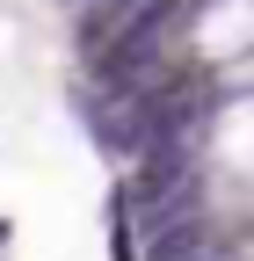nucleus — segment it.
Listing matches in <instances>:
<instances>
[{
	"label": "nucleus",
	"mask_w": 254,
	"mask_h": 261,
	"mask_svg": "<svg viewBox=\"0 0 254 261\" xmlns=\"http://www.w3.org/2000/svg\"><path fill=\"white\" fill-rule=\"evenodd\" d=\"M247 37H254V0H225V8H211V29H204L211 51H240Z\"/></svg>",
	"instance_id": "f257e3e1"
},
{
	"label": "nucleus",
	"mask_w": 254,
	"mask_h": 261,
	"mask_svg": "<svg viewBox=\"0 0 254 261\" xmlns=\"http://www.w3.org/2000/svg\"><path fill=\"white\" fill-rule=\"evenodd\" d=\"M225 130H233V138H225V145H233L240 160H254V109H240V116H233Z\"/></svg>",
	"instance_id": "f03ea898"
}]
</instances>
